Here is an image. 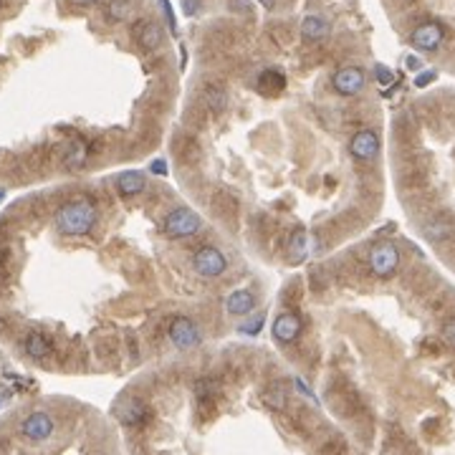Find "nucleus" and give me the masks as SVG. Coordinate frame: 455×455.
I'll use <instances>...</instances> for the list:
<instances>
[{
    "mask_svg": "<svg viewBox=\"0 0 455 455\" xmlns=\"http://www.w3.org/2000/svg\"><path fill=\"white\" fill-rule=\"evenodd\" d=\"M225 309L235 317H243L255 309V296L250 291H233V294L225 299Z\"/></svg>",
    "mask_w": 455,
    "mask_h": 455,
    "instance_id": "ddd939ff",
    "label": "nucleus"
},
{
    "mask_svg": "<svg viewBox=\"0 0 455 455\" xmlns=\"http://www.w3.org/2000/svg\"><path fill=\"white\" fill-rule=\"evenodd\" d=\"M134 39L142 48L147 51H155L162 46V28L157 26L155 21H139L134 26Z\"/></svg>",
    "mask_w": 455,
    "mask_h": 455,
    "instance_id": "9b49d317",
    "label": "nucleus"
},
{
    "mask_svg": "<svg viewBox=\"0 0 455 455\" xmlns=\"http://www.w3.org/2000/svg\"><path fill=\"white\" fill-rule=\"evenodd\" d=\"M258 83H261V89L268 91V94H278V91L286 86V78H283L281 71H263Z\"/></svg>",
    "mask_w": 455,
    "mask_h": 455,
    "instance_id": "4be33fe9",
    "label": "nucleus"
},
{
    "mask_svg": "<svg viewBox=\"0 0 455 455\" xmlns=\"http://www.w3.org/2000/svg\"><path fill=\"white\" fill-rule=\"evenodd\" d=\"M152 173L165 175V173H167V170H165V162H152Z\"/></svg>",
    "mask_w": 455,
    "mask_h": 455,
    "instance_id": "c85d7f7f",
    "label": "nucleus"
},
{
    "mask_svg": "<svg viewBox=\"0 0 455 455\" xmlns=\"http://www.w3.org/2000/svg\"><path fill=\"white\" fill-rule=\"evenodd\" d=\"M66 167H81L86 162V145L83 142H73L66 147V157H63Z\"/></svg>",
    "mask_w": 455,
    "mask_h": 455,
    "instance_id": "5701e85b",
    "label": "nucleus"
},
{
    "mask_svg": "<svg viewBox=\"0 0 455 455\" xmlns=\"http://www.w3.org/2000/svg\"><path fill=\"white\" fill-rule=\"evenodd\" d=\"M183 6H185V13H188V16H195V13H198V0H183Z\"/></svg>",
    "mask_w": 455,
    "mask_h": 455,
    "instance_id": "cd10ccee",
    "label": "nucleus"
},
{
    "mask_svg": "<svg viewBox=\"0 0 455 455\" xmlns=\"http://www.w3.org/2000/svg\"><path fill=\"white\" fill-rule=\"evenodd\" d=\"M377 81L384 83V86H387V83H392L394 81L392 71H389V68H384V66H377Z\"/></svg>",
    "mask_w": 455,
    "mask_h": 455,
    "instance_id": "393cba45",
    "label": "nucleus"
},
{
    "mask_svg": "<svg viewBox=\"0 0 455 455\" xmlns=\"http://www.w3.org/2000/svg\"><path fill=\"white\" fill-rule=\"evenodd\" d=\"M193 268L205 278H218L225 273L228 261L215 245H203V248L193 255Z\"/></svg>",
    "mask_w": 455,
    "mask_h": 455,
    "instance_id": "7ed1b4c3",
    "label": "nucleus"
},
{
    "mask_svg": "<svg viewBox=\"0 0 455 455\" xmlns=\"http://www.w3.org/2000/svg\"><path fill=\"white\" fill-rule=\"evenodd\" d=\"M170 342L178 349H195V347L200 344V329H198L195 322H190L188 317H178L170 324Z\"/></svg>",
    "mask_w": 455,
    "mask_h": 455,
    "instance_id": "39448f33",
    "label": "nucleus"
},
{
    "mask_svg": "<svg viewBox=\"0 0 455 455\" xmlns=\"http://www.w3.org/2000/svg\"><path fill=\"white\" fill-rule=\"evenodd\" d=\"M407 68H420V61H417V58H407Z\"/></svg>",
    "mask_w": 455,
    "mask_h": 455,
    "instance_id": "7c9ffc66",
    "label": "nucleus"
},
{
    "mask_svg": "<svg viewBox=\"0 0 455 455\" xmlns=\"http://www.w3.org/2000/svg\"><path fill=\"white\" fill-rule=\"evenodd\" d=\"M160 6L165 8V16H167V21H170V28L175 31V16H173V8H170V3H167V0H160Z\"/></svg>",
    "mask_w": 455,
    "mask_h": 455,
    "instance_id": "bb28decb",
    "label": "nucleus"
},
{
    "mask_svg": "<svg viewBox=\"0 0 455 455\" xmlns=\"http://www.w3.org/2000/svg\"><path fill=\"white\" fill-rule=\"evenodd\" d=\"M117 188L122 195H127V198H132V195H139L142 190L147 188V180L142 173H134V170H129V173H122L117 178Z\"/></svg>",
    "mask_w": 455,
    "mask_h": 455,
    "instance_id": "2eb2a0df",
    "label": "nucleus"
},
{
    "mask_svg": "<svg viewBox=\"0 0 455 455\" xmlns=\"http://www.w3.org/2000/svg\"><path fill=\"white\" fill-rule=\"evenodd\" d=\"M349 150H352V155H354L359 162H372L374 157L379 155V137H377V132H372V129H362V132H357L354 139H352Z\"/></svg>",
    "mask_w": 455,
    "mask_h": 455,
    "instance_id": "1a4fd4ad",
    "label": "nucleus"
},
{
    "mask_svg": "<svg viewBox=\"0 0 455 455\" xmlns=\"http://www.w3.org/2000/svg\"><path fill=\"white\" fill-rule=\"evenodd\" d=\"M114 415H117V420L122 422V425H127V428H137V425H142V422L150 417V410H147L145 402L137 400V397H124V400H119L117 407H114Z\"/></svg>",
    "mask_w": 455,
    "mask_h": 455,
    "instance_id": "423d86ee",
    "label": "nucleus"
},
{
    "mask_svg": "<svg viewBox=\"0 0 455 455\" xmlns=\"http://www.w3.org/2000/svg\"><path fill=\"white\" fill-rule=\"evenodd\" d=\"M132 16V3L129 0H109V6H106V18L114 23H122Z\"/></svg>",
    "mask_w": 455,
    "mask_h": 455,
    "instance_id": "aec40b11",
    "label": "nucleus"
},
{
    "mask_svg": "<svg viewBox=\"0 0 455 455\" xmlns=\"http://www.w3.org/2000/svg\"><path fill=\"white\" fill-rule=\"evenodd\" d=\"M203 99H205L208 109H213V111H223L228 106V94L220 89V86H205Z\"/></svg>",
    "mask_w": 455,
    "mask_h": 455,
    "instance_id": "412c9836",
    "label": "nucleus"
},
{
    "mask_svg": "<svg viewBox=\"0 0 455 455\" xmlns=\"http://www.w3.org/2000/svg\"><path fill=\"white\" fill-rule=\"evenodd\" d=\"M0 198H3V190H0Z\"/></svg>",
    "mask_w": 455,
    "mask_h": 455,
    "instance_id": "473e14b6",
    "label": "nucleus"
},
{
    "mask_svg": "<svg viewBox=\"0 0 455 455\" xmlns=\"http://www.w3.org/2000/svg\"><path fill=\"white\" fill-rule=\"evenodd\" d=\"M306 255H309V235H306V230H296L289 240V261L301 263Z\"/></svg>",
    "mask_w": 455,
    "mask_h": 455,
    "instance_id": "a211bd4d",
    "label": "nucleus"
},
{
    "mask_svg": "<svg viewBox=\"0 0 455 455\" xmlns=\"http://www.w3.org/2000/svg\"><path fill=\"white\" fill-rule=\"evenodd\" d=\"M450 235H453V228H450V223L445 220V218H435V220H430L428 225H425V238L428 240L440 243V240L450 238Z\"/></svg>",
    "mask_w": 455,
    "mask_h": 455,
    "instance_id": "6ab92c4d",
    "label": "nucleus"
},
{
    "mask_svg": "<svg viewBox=\"0 0 455 455\" xmlns=\"http://www.w3.org/2000/svg\"><path fill=\"white\" fill-rule=\"evenodd\" d=\"M73 6H94V3H99V0H71Z\"/></svg>",
    "mask_w": 455,
    "mask_h": 455,
    "instance_id": "c756f323",
    "label": "nucleus"
},
{
    "mask_svg": "<svg viewBox=\"0 0 455 455\" xmlns=\"http://www.w3.org/2000/svg\"><path fill=\"white\" fill-rule=\"evenodd\" d=\"M99 220L94 203L91 200H73L58 208L56 213V228L63 235H86Z\"/></svg>",
    "mask_w": 455,
    "mask_h": 455,
    "instance_id": "f257e3e1",
    "label": "nucleus"
},
{
    "mask_svg": "<svg viewBox=\"0 0 455 455\" xmlns=\"http://www.w3.org/2000/svg\"><path fill=\"white\" fill-rule=\"evenodd\" d=\"M369 268H372L374 276L389 278L397 268H400V253L392 243H379L369 253Z\"/></svg>",
    "mask_w": 455,
    "mask_h": 455,
    "instance_id": "20e7f679",
    "label": "nucleus"
},
{
    "mask_svg": "<svg viewBox=\"0 0 455 455\" xmlns=\"http://www.w3.org/2000/svg\"><path fill=\"white\" fill-rule=\"evenodd\" d=\"M273 3H276V0H261V6H266V8H273Z\"/></svg>",
    "mask_w": 455,
    "mask_h": 455,
    "instance_id": "2f4dec72",
    "label": "nucleus"
},
{
    "mask_svg": "<svg viewBox=\"0 0 455 455\" xmlns=\"http://www.w3.org/2000/svg\"><path fill=\"white\" fill-rule=\"evenodd\" d=\"M23 349H26L28 357H34V359H44V357L51 354V342L48 337H44L41 332H31L23 339Z\"/></svg>",
    "mask_w": 455,
    "mask_h": 455,
    "instance_id": "4468645a",
    "label": "nucleus"
},
{
    "mask_svg": "<svg viewBox=\"0 0 455 455\" xmlns=\"http://www.w3.org/2000/svg\"><path fill=\"white\" fill-rule=\"evenodd\" d=\"M162 225H165V233L173 235V238H193V235L200 233L203 220L190 208H175V210L167 213Z\"/></svg>",
    "mask_w": 455,
    "mask_h": 455,
    "instance_id": "f03ea898",
    "label": "nucleus"
},
{
    "mask_svg": "<svg viewBox=\"0 0 455 455\" xmlns=\"http://www.w3.org/2000/svg\"><path fill=\"white\" fill-rule=\"evenodd\" d=\"M412 46L420 51H435L440 44H443V28L438 23H422L412 31L410 36Z\"/></svg>",
    "mask_w": 455,
    "mask_h": 455,
    "instance_id": "9d476101",
    "label": "nucleus"
},
{
    "mask_svg": "<svg viewBox=\"0 0 455 455\" xmlns=\"http://www.w3.org/2000/svg\"><path fill=\"white\" fill-rule=\"evenodd\" d=\"M430 81H435V71H425V73H420V76L415 78V86H425V83H430Z\"/></svg>",
    "mask_w": 455,
    "mask_h": 455,
    "instance_id": "a878e982",
    "label": "nucleus"
},
{
    "mask_svg": "<svg viewBox=\"0 0 455 455\" xmlns=\"http://www.w3.org/2000/svg\"><path fill=\"white\" fill-rule=\"evenodd\" d=\"M301 332V322L296 314H281V317L273 322V337L281 342V344H291Z\"/></svg>",
    "mask_w": 455,
    "mask_h": 455,
    "instance_id": "f8f14e48",
    "label": "nucleus"
},
{
    "mask_svg": "<svg viewBox=\"0 0 455 455\" xmlns=\"http://www.w3.org/2000/svg\"><path fill=\"white\" fill-rule=\"evenodd\" d=\"M301 34H304L306 41H322L329 34V26L322 16H309L301 23Z\"/></svg>",
    "mask_w": 455,
    "mask_h": 455,
    "instance_id": "f3484780",
    "label": "nucleus"
},
{
    "mask_svg": "<svg viewBox=\"0 0 455 455\" xmlns=\"http://www.w3.org/2000/svg\"><path fill=\"white\" fill-rule=\"evenodd\" d=\"M263 402H266L271 410H286V405H289V384L273 382L271 387L263 392Z\"/></svg>",
    "mask_w": 455,
    "mask_h": 455,
    "instance_id": "dca6fc26",
    "label": "nucleus"
},
{
    "mask_svg": "<svg viewBox=\"0 0 455 455\" xmlns=\"http://www.w3.org/2000/svg\"><path fill=\"white\" fill-rule=\"evenodd\" d=\"M332 83H334V89H337V94L354 96L364 89V71H362L359 66H344L334 73Z\"/></svg>",
    "mask_w": 455,
    "mask_h": 455,
    "instance_id": "0eeeda50",
    "label": "nucleus"
},
{
    "mask_svg": "<svg viewBox=\"0 0 455 455\" xmlns=\"http://www.w3.org/2000/svg\"><path fill=\"white\" fill-rule=\"evenodd\" d=\"M21 433L26 435L28 440L41 443V440L51 438V433H53V417L46 415V412H31V415L21 422Z\"/></svg>",
    "mask_w": 455,
    "mask_h": 455,
    "instance_id": "6e6552de",
    "label": "nucleus"
},
{
    "mask_svg": "<svg viewBox=\"0 0 455 455\" xmlns=\"http://www.w3.org/2000/svg\"><path fill=\"white\" fill-rule=\"evenodd\" d=\"M407 3H410V0H407Z\"/></svg>",
    "mask_w": 455,
    "mask_h": 455,
    "instance_id": "72a5a7b5",
    "label": "nucleus"
},
{
    "mask_svg": "<svg viewBox=\"0 0 455 455\" xmlns=\"http://www.w3.org/2000/svg\"><path fill=\"white\" fill-rule=\"evenodd\" d=\"M443 342L455 349V317L443 324Z\"/></svg>",
    "mask_w": 455,
    "mask_h": 455,
    "instance_id": "b1692460",
    "label": "nucleus"
}]
</instances>
